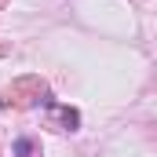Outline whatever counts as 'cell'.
Returning a JSON list of instances; mask_svg holds the SVG:
<instances>
[{
	"label": "cell",
	"instance_id": "1",
	"mask_svg": "<svg viewBox=\"0 0 157 157\" xmlns=\"http://www.w3.org/2000/svg\"><path fill=\"white\" fill-rule=\"evenodd\" d=\"M15 154H18V157H29V154H33V146H29L26 139H18V143H15Z\"/></svg>",
	"mask_w": 157,
	"mask_h": 157
}]
</instances>
